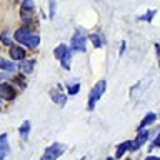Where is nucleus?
I'll list each match as a JSON object with an SVG mask.
<instances>
[{
  "instance_id": "obj_24",
  "label": "nucleus",
  "mask_w": 160,
  "mask_h": 160,
  "mask_svg": "<svg viewBox=\"0 0 160 160\" xmlns=\"http://www.w3.org/2000/svg\"><path fill=\"white\" fill-rule=\"evenodd\" d=\"M53 15H55V2L50 0V17H53Z\"/></svg>"
},
{
  "instance_id": "obj_25",
  "label": "nucleus",
  "mask_w": 160,
  "mask_h": 160,
  "mask_svg": "<svg viewBox=\"0 0 160 160\" xmlns=\"http://www.w3.org/2000/svg\"><path fill=\"white\" fill-rule=\"evenodd\" d=\"M155 50H157V58H158V65H160V43H155Z\"/></svg>"
},
{
  "instance_id": "obj_5",
  "label": "nucleus",
  "mask_w": 160,
  "mask_h": 160,
  "mask_svg": "<svg viewBox=\"0 0 160 160\" xmlns=\"http://www.w3.org/2000/svg\"><path fill=\"white\" fill-rule=\"evenodd\" d=\"M33 13H35V2L33 0H23L22 5H20V18L27 23L28 28H32Z\"/></svg>"
},
{
  "instance_id": "obj_16",
  "label": "nucleus",
  "mask_w": 160,
  "mask_h": 160,
  "mask_svg": "<svg viewBox=\"0 0 160 160\" xmlns=\"http://www.w3.org/2000/svg\"><path fill=\"white\" fill-rule=\"evenodd\" d=\"M70 50V47L68 45H65V43H60V45H57V47L53 48V57L57 58V60H62V57L65 53H67Z\"/></svg>"
},
{
  "instance_id": "obj_9",
  "label": "nucleus",
  "mask_w": 160,
  "mask_h": 160,
  "mask_svg": "<svg viewBox=\"0 0 160 160\" xmlns=\"http://www.w3.org/2000/svg\"><path fill=\"white\" fill-rule=\"evenodd\" d=\"M50 98H52L57 105H60V107H63V105L67 103V93H63L62 90H60V87L50 90Z\"/></svg>"
},
{
  "instance_id": "obj_7",
  "label": "nucleus",
  "mask_w": 160,
  "mask_h": 160,
  "mask_svg": "<svg viewBox=\"0 0 160 160\" xmlns=\"http://www.w3.org/2000/svg\"><path fill=\"white\" fill-rule=\"evenodd\" d=\"M8 55H10V60H13V62H22L27 57V52H25L22 45H12L8 50Z\"/></svg>"
},
{
  "instance_id": "obj_13",
  "label": "nucleus",
  "mask_w": 160,
  "mask_h": 160,
  "mask_svg": "<svg viewBox=\"0 0 160 160\" xmlns=\"http://www.w3.org/2000/svg\"><path fill=\"white\" fill-rule=\"evenodd\" d=\"M0 70L7 73H13L17 70V65H15L13 60H5V58H0Z\"/></svg>"
},
{
  "instance_id": "obj_2",
  "label": "nucleus",
  "mask_w": 160,
  "mask_h": 160,
  "mask_svg": "<svg viewBox=\"0 0 160 160\" xmlns=\"http://www.w3.org/2000/svg\"><path fill=\"white\" fill-rule=\"evenodd\" d=\"M105 90H107V82H105V80H98V82L93 85V88L90 90V95H88V103H87L88 112H92V110L95 108V105H97V102L100 98H102Z\"/></svg>"
},
{
  "instance_id": "obj_12",
  "label": "nucleus",
  "mask_w": 160,
  "mask_h": 160,
  "mask_svg": "<svg viewBox=\"0 0 160 160\" xmlns=\"http://www.w3.org/2000/svg\"><path fill=\"white\" fill-rule=\"evenodd\" d=\"M130 148H132V140H125V142H122V143L117 147V152H115V157H113V158H115V160H120L127 150L130 152Z\"/></svg>"
},
{
  "instance_id": "obj_26",
  "label": "nucleus",
  "mask_w": 160,
  "mask_h": 160,
  "mask_svg": "<svg viewBox=\"0 0 160 160\" xmlns=\"http://www.w3.org/2000/svg\"><path fill=\"white\" fill-rule=\"evenodd\" d=\"M145 160H160V157H153V155H148Z\"/></svg>"
},
{
  "instance_id": "obj_18",
  "label": "nucleus",
  "mask_w": 160,
  "mask_h": 160,
  "mask_svg": "<svg viewBox=\"0 0 160 160\" xmlns=\"http://www.w3.org/2000/svg\"><path fill=\"white\" fill-rule=\"evenodd\" d=\"M72 55H73V53H72V48H70L68 52L62 57V60H60V65H62V68H65V70L70 68V63H72Z\"/></svg>"
},
{
  "instance_id": "obj_8",
  "label": "nucleus",
  "mask_w": 160,
  "mask_h": 160,
  "mask_svg": "<svg viewBox=\"0 0 160 160\" xmlns=\"http://www.w3.org/2000/svg\"><path fill=\"white\" fill-rule=\"evenodd\" d=\"M150 138V132L148 130H138V133H137V137H135V140L132 142V148H130V152H133V150H138L142 145L147 142V140Z\"/></svg>"
},
{
  "instance_id": "obj_6",
  "label": "nucleus",
  "mask_w": 160,
  "mask_h": 160,
  "mask_svg": "<svg viewBox=\"0 0 160 160\" xmlns=\"http://www.w3.org/2000/svg\"><path fill=\"white\" fill-rule=\"evenodd\" d=\"M17 97L15 87L10 82H0V98L3 100H13Z\"/></svg>"
},
{
  "instance_id": "obj_21",
  "label": "nucleus",
  "mask_w": 160,
  "mask_h": 160,
  "mask_svg": "<svg viewBox=\"0 0 160 160\" xmlns=\"http://www.w3.org/2000/svg\"><path fill=\"white\" fill-rule=\"evenodd\" d=\"M12 80H13V83H17L20 88H25V87H27V80L23 78V75H13Z\"/></svg>"
},
{
  "instance_id": "obj_15",
  "label": "nucleus",
  "mask_w": 160,
  "mask_h": 160,
  "mask_svg": "<svg viewBox=\"0 0 160 160\" xmlns=\"http://www.w3.org/2000/svg\"><path fill=\"white\" fill-rule=\"evenodd\" d=\"M155 120H157V115H155L153 112H150V113H147L143 117V120L140 122V125H138V130H143L145 127H148V125H152V123H155Z\"/></svg>"
},
{
  "instance_id": "obj_27",
  "label": "nucleus",
  "mask_w": 160,
  "mask_h": 160,
  "mask_svg": "<svg viewBox=\"0 0 160 160\" xmlns=\"http://www.w3.org/2000/svg\"><path fill=\"white\" fill-rule=\"evenodd\" d=\"M125 160H130V158H125Z\"/></svg>"
},
{
  "instance_id": "obj_3",
  "label": "nucleus",
  "mask_w": 160,
  "mask_h": 160,
  "mask_svg": "<svg viewBox=\"0 0 160 160\" xmlns=\"http://www.w3.org/2000/svg\"><path fill=\"white\" fill-rule=\"evenodd\" d=\"M65 150H67V145L65 143L53 142L52 145H48V147L43 150V155L40 157V160H57L65 153Z\"/></svg>"
},
{
  "instance_id": "obj_4",
  "label": "nucleus",
  "mask_w": 160,
  "mask_h": 160,
  "mask_svg": "<svg viewBox=\"0 0 160 160\" xmlns=\"http://www.w3.org/2000/svg\"><path fill=\"white\" fill-rule=\"evenodd\" d=\"M87 40H88V35L85 33V30L77 28L75 33L72 35V43H70L72 52H85L87 50Z\"/></svg>"
},
{
  "instance_id": "obj_20",
  "label": "nucleus",
  "mask_w": 160,
  "mask_h": 160,
  "mask_svg": "<svg viewBox=\"0 0 160 160\" xmlns=\"http://www.w3.org/2000/svg\"><path fill=\"white\" fill-rule=\"evenodd\" d=\"M0 40H2V43H3V45H7V47H12V45H13V40L10 38V35H8L7 30L0 33Z\"/></svg>"
},
{
  "instance_id": "obj_19",
  "label": "nucleus",
  "mask_w": 160,
  "mask_h": 160,
  "mask_svg": "<svg viewBox=\"0 0 160 160\" xmlns=\"http://www.w3.org/2000/svg\"><path fill=\"white\" fill-rule=\"evenodd\" d=\"M80 82H75V83H70V85H67V93L68 95H77L78 92H80Z\"/></svg>"
},
{
  "instance_id": "obj_23",
  "label": "nucleus",
  "mask_w": 160,
  "mask_h": 160,
  "mask_svg": "<svg viewBox=\"0 0 160 160\" xmlns=\"http://www.w3.org/2000/svg\"><path fill=\"white\" fill-rule=\"evenodd\" d=\"M150 148H160V130H158V133H157V137H155V140L150 143Z\"/></svg>"
},
{
  "instance_id": "obj_22",
  "label": "nucleus",
  "mask_w": 160,
  "mask_h": 160,
  "mask_svg": "<svg viewBox=\"0 0 160 160\" xmlns=\"http://www.w3.org/2000/svg\"><path fill=\"white\" fill-rule=\"evenodd\" d=\"M155 15V10H148L147 15H142V17H138V20H142V22H150V20L153 18Z\"/></svg>"
},
{
  "instance_id": "obj_14",
  "label": "nucleus",
  "mask_w": 160,
  "mask_h": 160,
  "mask_svg": "<svg viewBox=\"0 0 160 160\" xmlns=\"http://www.w3.org/2000/svg\"><path fill=\"white\" fill-rule=\"evenodd\" d=\"M88 40L93 43V47H95V48L103 47L105 42H107V40L103 38V35H102V33H92V35H88Z\"/></svg>"
},
{
  "instance_id": "obj_11",
  "label": "nucleus",
  "mask_w": 160,
  "mask_h": 160,
  "mask_svg": "<svg viewBox=\"0 0 160 160\" xmlns=\"http://www.w3.org/2000/svg\"><path fill=\"white\" fill-rule=\"evenodd\" d=\"M35 58H25V60H22V62H20V65H18V70L20 72H22V75H28V73H32L33 72V67H35Z\"/></svg>"
},
{
  "instance_id": "obj_17",
  "label": "nucleus",
  "mask_w": 160,
  "mask_h": 160,
  "mask_svg": "<svg viewBox=\"0 0 160 160\" xmlns=\"http://www.w3.org/2000/svg\"><path fill=\"white\" fill-rule=\"evenodd\" d=\"M18 133H20V138H22V140L28 138V133H30V122H28V120H25V122L18 127Z\"/></svg>"
},
{
  "instance_id": "obj_10",
  "label": "nucleus",
  "mask_w": 160,
  "mask_h": 160,
  "mask_svg": "<svg viewBox=\"0 0 160 160\" xmlns=\"http://www.w3.org/2000/svg\"><path fill=\"white\" fill-rule=\"evenodd\" d=\"M10 152V142H8V135L2 133L0 135V160H5V157Z\"/></svg>"
},
{
  "instance_id": "obj_1",
  "label": "nucleus",
  "mask_w": 160,
  "mask_h": 160,
  "mask_svg": "<svg viewBox=\"0 0 160 160\" xmlns=\"http://www.w3.org/2000/svg\"><path fill=\"white\" fill-rule=\"evenodd\" d=\"M13 38L22 45V47H27V48H37L40 45V35L35 33L32 28L28 27H20L15 30L13 33Z\"/></svg>"
}]
</instances>
